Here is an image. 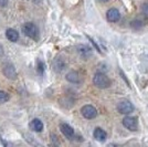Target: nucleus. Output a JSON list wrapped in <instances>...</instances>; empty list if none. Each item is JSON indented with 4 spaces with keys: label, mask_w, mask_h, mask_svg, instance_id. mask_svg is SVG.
Segmentation results:
<instances>
[{
    "label": "nucleus",
    "mask_w": 148,
    "mask_h": 147,
    "mask_svg": "<svg viewBox=\"0 0 148 147\" xmlns=\"http://www.w3.org/2000/svg\"><path fill=\"white\" fill-rule=\"evenodd\" d=\"M94 85L99 89H107L111 86V80L103 73H96L93 78Z\"/></svg>",
    "instance_id": "1"
},
{
    "label": "nucleus",
    "mask_w": 148,
    "mask_h": 147,
    "mask_svg": "<svg viewBox=\"0 0 148 147\" xmlns=\"http://www.w3.org/2000/svg\"><path fill=\"white\" fill-rule=\"evenodd\" d=\"M22 31L27 37L31 38L33 40H38L39 39V29L37 28V25L32 22H27L22 27Z\"/></svg>",
    "instance_id": "2"
},
{
    "label": "nucleus",
    "mask_w": 148,
    "mask_h": 147,
    "mask_svg": "<svg viewBox=\"0 0 148 147\" xmlns=\"http://www.w3.org/2000/svg\"><path fill=\"white\" fill-rule=\"evenodd\" d=\"M117 111L122 114H130L134 111V105L128 100H121L117 104Z\"/></svg>",
    "instance_id": "3"
},
{
    "label": "nucleus",
    "mask_w": 148,
    "mask_h": 147,
    "mask_svg": "<svg viewBox=\"0 0 148 147\" xmlns=\"http://www.w3.org/2000/svg\"><path fill=\"white\" fill-rule=\"evenodd\" d=\"M81 113L82 115L87 118V120H92V118H95L96 115H97V111L96 109L92 106V105H84L81 110Z\"/></svg>",
    "instance_id": "4"
},
{
    "label": "nucleus",
    "mask_w": 148,
    "mask_h": 147,
    "mask_svg": "<svg viewBox=\"0 0 148 147\" xmlns=\"http://www.w3.org/2000/svg\"><path fill=\"white\" fill-rule=\"evenodd\" d=\"M123 125H124V127H126V128L130 129V131H133V132L137 131V126H138L137 120H136L135 117H132V116L124 117Z\"/></svg>",
    "instance_id": "5"
},
{
    "label": "nucleus",
    "mask_w": 148,
    "mask_h": 147,
    "mask_svg": "<svg viewBox=\"0 0 148 147\" xmlns=\"http://www.w3.org/2000/svg\"><path fill=\"white\" fill-rule=\"evenodd\" d=\"M2 71H3V74L8 79H10V80H16L17 79V72H16V70H14V67L11 63H6L3 65Z\"/></svg>",
    "instance_id": "6"
},
{
    "label": "nucleus",
    "mask_w": 148,
    "mask_h": 147,
    "mask_svg": "<svg viewBox=\"0 0 148 147\" xmlns=\"http://www.w3.org/2000/svg\"><path fill=\"white\" fill-rule=\"evenodd\" d=\"M60 129H61L62 134L64 135L66 138H69V139H72L74 137V129L69 124L62 123L61 125H60Z\"/></svg>",
    "instance_id": "7"
},
{
    "label": "nucleus",
    "mask_w": 148,
    "mask_h": 147,
    "mask_svg": "<svg viewBox=\"0 0 148 147\" xmlns=\"http://www.w3.org/2000/svg\"><path fill=\"white\" fill-rule=\"evenodd\" d=\"M106 18L110 22H116L121 18V13L116 8H111L107 12H106Z\"/></svg>",
    "instance_id": "8"
},
{
    "label": "nucleus",
    "mask_w": 148,
    "mask_h": 147,
    "mask_svg": "<svg viewBox=\"0 0 148 147\" xmlns=\"http://www.w3.org/2000/svg\"><path fill=\"white\" fill-rule=\"evenodd\" d=\"M30 129L31 131H33V132L40 133V132L43 131V123L41 122L40 120H38V118L32 120L30 123Z\"/></svg>",
    "instance_id": "9"
},
{
    "label": "nucleus",
    "mask_w": 148,
    "mask_h": 147,
    "mask_svg": "<svg viewBox=\"0 0 148 147\" xmlns=\"http://www.w3.org/2000/svg\"><path fill=\"white\" fill-rule=\"evenodd\" d=\"M93 135H94V138L99 142H104V141H106V138H107V134H106V132L103 131L102 128H99V127L95 128L94 134Z\"/></svg>",
    "instance_id": "10"
},
{
    "label": "nucleus",
    "mask_w": 148,
    "mask_h": 147,
    "mask_svg": "<svg viewBox=\"0 0 148 147\" xmlns=\"http://www.w3.org/2000/svg\"><path fill=\"white\" fill-rule=\"evenodd\" d=\"M6 37L9 41L16 42V41H18V39H19V33H18V31L14 30V29H8V30L6 31Z\"/></svg>",
    "instance_id": "11"
},
{
    "label": "nucleus",
    "mask_w": 148,
    "mask_h": 147,
    "mask_svg": "<svg viewBox=\"0 0 148 147\" xmlns=\"http://www.w3.org/2000/svg\"><path fill=\"white\" fill-rule=\"evenodd\" d=\"M66 80L69 82H71V83H79L80 82V76H79V73L77 72H69L66 74Z\"/></svg>",
    "instance_id": "12"
},
{
    "label": "nucleus",
    "mask_w": 148,
    "mask_h": 147,
    "mask_svg": "<svg viewBox=\"0 0 148 147\" xmlns=\"http://www.w3.org/2000/svg\"><path fill=\"white\" fill-rule=\"evenodd\" d=\"M9 94H7L6 92H3V91H0V104H3V103H6L9 101Z\"/></svg>",
    "instance_id": "13"
},
{
    "label": "nucleus",
    "mask_w": 148,
    "mask_h": 147,
    "mask_svg": "<svg viewBox=\"0 0 148 147\" xmlns=\"http://www.w3.org/2000/svg\"><path fill=\"white\" fill-rule=\"evenodd\" d=\"M56 67H56L54 70H56V71H58V72H61L62 70L64 69V67H65V65H64L63 63H60V60H56Z\"/></svg>",
    "instance_id": "14"
},
{
    "label": "nucleus",
    "mask_w": 148,
    "mask_h": 147,
    "mask_svg": "<svg viewBox=\"0 0 148 147\" xmlns=\"http://www.w3.org/2000/svg\"><path fill=\"white\" fill-rule=\"evenodd\" d=\"M44 71V63L42 61H39L38 62V72L40 74H42Z\"/></svg>",
    "instance_id": "15"
},
{
    "label": "nucleus",
    "mask_w": 148,
    "mask_h": 147,
    "mask_svg": "<svg viewBox=\"0 0 148 147\" xmlns=\"http://www.w3.org/2000/svg\"><path fill=\"white\" fill-rule=\"evenodd\" d=\"M142 11L144 14H146L148 17V2H145L142 6Z\"/></svg>",
    "instance_id": "16"
},
{
    "label": "nucleus",
    "mask_w": 148,
    "mask_h": 147,
    "mask_svg": "<svg viewBox=\"0 0 148 147\" xmlns=\"http://www.w3.org/2000/svg\"><path fill=\"white\" fill-rule=\"evenodd\" d=\"M7 5V0H0V7H3Z\"/></svg>",
    "instance_id": "17"
},
{
    "label": "nucleus",
    "mask_w": 148,
    "mask_h": 147,
    "mask_svg": "<svg viewBox=\"0 0 148 147\" xmlns=\"http://www.w3.org/2000/svg\"><path fill=\"white\" fill-rule=\"evenodd\" d=\"M2 55H3V48L0 45V58H1Z\"/></svg>",
    "instance_id": "18"
},
{
    "label": "nucleus",
    "mask_w": 148,
    "mask_h": 147,
    "mask_svg": "<svg viewBox=\"0 0 148 147\" xmlns=\"http://www.w3.org/2000/svg\"><path fill=\"white\" fill-rule=\"evenodd\" d=\"M101 1H103V2H107L108 0H101Z\"/></svg>",
    "instance_id": "19"
}]
</instances>
